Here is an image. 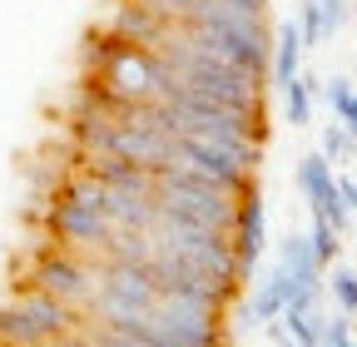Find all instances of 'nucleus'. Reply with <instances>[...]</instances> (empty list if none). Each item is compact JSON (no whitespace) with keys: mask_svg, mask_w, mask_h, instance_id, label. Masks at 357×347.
<instances>
[{"mask_svg":"<svg viewBox=\"0 0 357 347\" xmlns=\"http://www.w3.org/2000/svg\"><path fill=\"white\" fill-rule=\"evenodd\" d=\"M293 65H298V35H293V30H283V40H278V55H273L278 79H288V75H293Z\"/></svg>","mask_w":357,"mask_h":347,"instance_id":"1","label":"nucleus"},{"mask_svg":"<svg viewBox=\"0 0 357 347\" xmlns=\"http://www.w3.org/2000/svg\"><path fill=\"white\" fill-rule=\"evenodd\" d=\"M337 298L347 302V308H357V278H347V273H342V278H337Z\"/></svg>","mask_w":357,"mask_h":347,"instance_id":"2","label":"nucleus"}]
</instances>
